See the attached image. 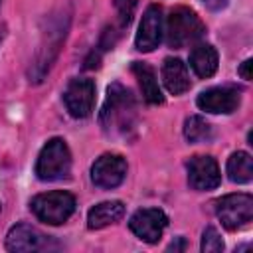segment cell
I'll use <instances>...</instances> for the list:
<instances>
[{"instance_id": "obj_1", "label": "cell", "mask_w": 253, "mask_h": 253, "mask_svg": "<svg viewBox=\"0 0 253 253\" xmlns=\"http://www.w3.org/2000/svg\"><path fill=\"white\" fill-rule=\"evenodd\" d=\"M136 103L132 93L121 83H113L107 91V101L101 113V125L107 132L126 134L128 128L134 126Z\"/></svg>"}, {"instance_id": "obj_2", "label": "cell", "mask_w": 253, "mask_h": 253, "mask_svg": "<svg viewBox=\"0 0 253 253\" xmlns=\"http://www.w3.org/2000/svg\"><path fill=\"white\" fill-rule=\"evenodd\" d=\"M204 34L206 26L194 10L178 6L170 12L166 20V42L170 47L180 49L190 43H196Z\"/></svg>"}, {"instance_id": "obj_3", "label": "cell", "mask_w": 253, "mask_h": 253, "mask_svg": "<svg viewBox=\"0 0 253 253\" xmlns=\"http://www.w3.org/2000/svg\"><path fill=\"white\" fill-rule=\"evenodd\" d=\"M71 170V152L63 138H51L42 148L38 162H36V174L40 180L53 182L67 178Z\"/></svg>"}, {"instance_id": "obj_4", "label": "cell", "mask_w": 253, "mask_h": 253, "mask_svg": "<svg viewBox=\"0 0 253 253\" xmlns=\"http://www.w3.org/2000/svg\"><path fill=\"white\" fill-rule=\"evenodd\" d=\"M30 208L40 221L49 223V225H59V223L67 221L71 217V213L75 211V198L63 190L45 192V194L36 196L32 200Z\"/></svg>"}, {"instance_id": "obj_5", "label": "cell", "mask_w": 253, "mask_h": 253, "mask_svg": "<svg viewBox=\"0 0 253 253\" xmlns=\"http://www.w3.org/2000/svg\"><path fill=\"white\" fill-rule=\"evenodd\" d=\"M215 213L225 229L235 231L253 219V198L249 194H229L217 200Z\"/></svg>"}, {"instance_id": "obj_6", "label": "cell", "mask_w": 253, "mask_h": 253, "mask_svg": "<svg viewBox=\"0 0 253 253\" xmlns=\"http://www.w3.org/2000/svg\"><path fill=\"white\" fill-rule=\"evenodd\" d=\"M168 225V217L162 210H156V208H144V210H138L132 213V217L128 219V227L130 231L146 241V243H156L160 237H162V231L164 227Z\"/></svg>"}, {"instance_id": "obj_7", "label": "cell", "mask_w": 253, "mask_h": 253, "mask_svg": "<svg viewBox=\"0 0 253 253\" xmlns=\"http://www.w3.org/2000/svg\"><path fill=\"white\" fill-rule=\"evenodd\" d=\"M63 101L71 117L75 119L89 117L95 105V83L85 77L73 79L63 93Z\"/></svg>"}, {"instance_id": "obj_8", "label": "cell", "mask_w": 253, "mask_h": 253, "mask_svg": "<svg viewBox=\"0 0 253 253\" xmlns=\"http://www.w3.org/2000/svg\"><path fill=\"white\" fill-rule=\"evenodd\" d=\"M126 176V162L119 154H103L91 166V180L103 190L117 188Z\"/></svg>"}, {"instance_id": "obj_9", "label": "cell", "mask_w": 253, "mask_h": 253, "mask_svg": "<svg viewBox=\"0 0 253 253\" xmlns=\"http://www.w3.org/2000/svg\"><path fill=\"white\" fill-rule=\"evenodd\" d=\"M241 95L235 87L231 85H221V87H211L206 89L198 95V107L206 113H213V115H229L239 107Z\"/></svg>"}, {"instance_id": "obj_10", "label": "cell", "mask_w": 253, "mask_h": 253, "mask_svg": "<svg viewBox=\"0 0 253 253\" xmlns=\"http://www.w3.org/2000/svg\"><path fill=\"white\" fill-rule=\"evenodd\" d=\"M188 182L194 190H213L221 182L219 166L211 156H192L188 160Z\"/></svg>"}, {"instance_id": "obj_11", "label": "cell", "mask_w": 253, "mask_h": 253, "mask_svg": "<svg viewBox=\"0 0 253 253\" xmlns=\"http://www.w3.org/2000/svg\"><path fill=\"white\" fill-rule=\"evenodd\" d=\"M160 40H162V10L160 6L152 4L142 14V20L134 38V45L138 51H152L154 47H158Z\"/></svg>"}, {"instance_id": "obj_12", "label": "cell", "mask_w": 253, "mask_h": 253, "mask_svg": "<svg viewBox=\"0 0 253 253\" xmlns=\"http://www.w3.org/2000/svg\"><path fill=\"white\" fill-rule=\"evenodd\" d=\"M43 237L45 235L42 231H38L36 227L26 225V223H18L6 235V249L8 251H14V253L36 251V249L42 247Z\"/></svg>"}, {"instance_id": "obj_13", "label": "cell", "mask_w": 253, "mask_h": 253, "mask_svg": "<svg viewBox=\"0 0 253 253\" xmlns=\"http://www.w3.org/2000/svg\"><path fill=\"white\" fill-rule=\"evenodd\" d=\"M162 81L164 87L168 89V93L172 95H182L190 89V75H188V67L182 59L178 57H166L162 63Z\"/></svg>"}, {"instance_id": "obj_14", "label": "cell", "mask_w": 253, "mask_h": 253, "mask_svg": "<svg viewBox=\"0 0 253 253\" xmlns=\"http://www.w3.org/2000/svg\"><path fill=\"white\" fill-rule=\"evenodd\" d=\"M132 73L138 79V85H140V91H142L144 101L150 103V105H160L164 101V97H162V91H160V85H158V79H156L154 69L148 63L134 61L132 63Z\"/></svg>"}, {"instance_id": "obj_15", "label": "cell", "mask_w": 253, "mask_h": 253, "mask_svg": "<svg viewBox=\"0 0 253 253\" xmlns=\"http://www.w3.org/2000/svg\"><path fill=\"white\" fill-rule=\"evenodd\" d=\"M125 215V206L119 200H111V202H101L97 206H93L87 213V225L91 229H101L107 227L115 221H119Z\"/></svg>"}, {"instance_id": "obj_16", "label": "cell", "mask_w": 253, "mask_h": 253, "mask_svg": "<svg viewBox=\"0 0 253 253\" xmlns=\"http://www.w3.org/2000/svg\"><path fill=\"white\" fill-rule=\"evenodd\" d=\"M190 65L202 79L211 77L217 71V51L210 43H198L190 53Z\"/></svg>"}, {"instance_id": "obj_17", "label": "cell", "mask_w": 253, "mask_h": 253, "mask_svg": "<svg viewBox=\"0 0 253 253\" xmlns=\"http://www.w3.org/2000/svg\"><path fill=\"white\" fill-rule=\"evenodd\" d=\"M227 176L235 184H247L253 178V160L249 152L237 150L227 160Z\"/></svg>"}, {"instance_id": "obj_18", "label": "cell", "mask_w": 253, "mask_h": 253, "mask_svg": "<svg viewBox=\"0 0 253 253\" xmlns=\"http://www.w3.org/2000/svg\"><path fill=\"white\" fill-rule=\"evenodd\" d=\"M184 136L188 142H206L211 138V126L206 119L194 115V117H188L186 123H184Z\"/></svg>"}, {"instance_id": "obj_19", "label": "cell", "mask_w": 253, "mask_h": 253, "mask_svg": "<svg viewBox=\"0 0 253 253\" xmlns=\"http://www.w3.org/2000/svg\"><path fill=\"white\" fill-rule=\"evenodd\" d=\"M202 251H206V253L223 251V239L215 227H206V231L202 235Z\"/></svg>"}, {"instance_id": "obj_20", "label": "cell", "mask_w": 253, "mask_h": 253, "mask_svg": "<svg viewBox=\"0 0 253 253\" xmlns=\"http://www.w3.org/2000/svg\"><path fill=\"white\" fill-rule=\"evenodd\" d=\"M115 8L119 12V22L121 26H128L130 20H132V14H134V8H136V0H115Z\"/></svg>"}, {"instance_id": "obj_21", "label": "cell", "mask_w": 253, "mask_h": 253, "mask_svg": "<svg viewBox=\"0 0 253 253\" xmlns=\"http://www.w3.org/2000/svg\"><path fill=\"white\" fill-rule=\"evenodd\" d=\"M251 65H253L251 59H245V61L239 65V69H237V73H239L243 79H247V81L251 79Z\"/></svg>"}, {"instance_id": "obj_22", "label": "cell", "mask_w": 253, "mask_h": 253, "mask_svg": "<svg viewBox=\"0 0 253 253\" xmlns=\"http://www.w3.org/2000/svg\"><path fill=\"white\" fill-rule=\"evenodd\" d=\"M229 0H204V4L210 8V10H221L227 6Z\"/></svg>"}, {"instance_id": "obj_23", "label": "cell", "mask_w": 253, "mask_h": 253, "mask_svg": "<svg viewBox=\"0 0 253 253\" xmlns=\"http://www.w3.org/2000/svg\"><path fill=\"white\" fill-rule=\"evenodd\" d=\"M168 249H170V251H172V249H174V251H178V249H184V239H182V237H180V239H178V241H176V243H174V241H172V243H170V245H168Z\"/></svg>"}]
</instances>
